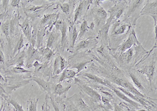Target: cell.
Wrapping results in <instances>:
<instances>
[{"mask_svg": "<svg viewBox=\"0 0 157 111\" xmlns=\"http://www.w3.org/2000/svg\"><path fill=\"white\" fill-rule=\"evenodd\" d=\"M64 111H91L89 106L83 100L80 95L75 94L72 97L67 98Z\"/></svg>", "mask_w": 157, "mask_h": 111, "instance_id": "cell-1", "label": "cell"}, {"mask_svg": "<svg viewBox=\"0 0 157 111\" xmlns=\"http://www.w3.org/2000/svg\"><path fill=\"white\" fill-rule=\"evenodd\" d=\"M75 82L78 86V88L82 90V91L84 92L86 95H88V96L91 98V101H92L91 105L92 106V108L95 109L98 108V103H102V97L101 95H99L97 91L92 89V88L82 83L78 79H75Z\"/></svg>", "mask_w": 157, "mask_h": 111, "instance_id": "cell-2", "label": "cell"}, {"mask_svg": "<svg viewBox=\"0 0 157 111\" xmlns=\"http://www.w3.org/2000/svg\"><path fill=\"white\" fill-rule=\"evenodd\" d=\"M155 61H152L150 65H147L141 70H138V72L141 74L145 75L148 78L150 87H151L152 83L155 73Z\"/></svg>", "mask_w": 157, "mask_h": 111, "instance_id": "cell-3", "label": "cell"}, {"mask_svg": "<svg viewBox=\"0 0 157 111\" xmlns=\"http://www.w3.org/2000/svg\"><path fill=\"white\" fill-rule=\"evenodd\" d=\"M111 90L114 92V93L117 95L118 97L120 98H121L122 100L125 101L126 102L130 104V106L135 108L136 109H139V108L142 106L141 104H139L137 102H135L134 101L131 100L129 98L125 95V94H124L120 90L117 89V88H115L114 86H112V87L111 88Z\"/></svg>", "mask_w": 157, "mask_h": 111, "instance_id": "cell-4", "label": "cell"}, {"mask_svg": "<svg viewBox=\"0 0 157 111\" xmlns=\"http://www.w3.org/2000/svg\"><path fill=\"white\" fill-rule=\"evenodd\" d=\"M83 76L84 77H86L89 78V79H91L92 81H94L95 83H98L100 84H103L104 86L108 87L111 89L112 87V84L109 82V81H107L106 79H104L103 78H101L100 77H98L97 76L94 75L93 74H91L90 73H83Z\"/></svg>", "mask_w": 157, "mask_h": 111, "instance_id": "cell-5", "label": "cell"}, {"mask_svg": "<svg viewBox=\"0 0 157 111\" xmlns=\"http://www.w3.org/2000/svg\"><path fill=\"white\" fill-rule=\"evenodd\" d=\"M20 26L21 27L24 34H25V36H26V37L28 40L29 41H31L32 38V29H31V27H30L29 20H25L22 23V25H20Z\"/></svg>", "mask_w": 157, "mask_h": 111, "instance_id": "cell-6", "label": "cell"}, {"mask_svg": "<svg viewBox=\"0 0 157 111\" xmlns=\"http://www.w3.org/2000/svg\"><path fill=\"white\" fill-rule=\"evenodd\" d=\"M56 28L61 31L62 38H61V45H64L67 39V25L63 21H58L56 25Z\"/></svg>", "mask_w": 157, "mask_h": 111, "instance_id": "cell-7", "label": "cell"}, {"mask_svg": "<svg viewBox=\"0 0 157 111\" xmlns=\"http://www.w3.org/2000/svg\"><path fill=\"white\" fill-rule=\"evenodd\" d=\"M78 73L75 70L71 69L66 68L63 70L60 78L59 79V83H61L63 81H65L66 79H70L73 78L75 77L76 74Z\"/></svg>", "mask_w": 157, "mask_h": 111, "instance_id": "cell-8", "label": "cell"}, {"mask_svg": "<svg viewBox=\"0 0 157 111\" xmlns=\"http://www.w3.org/2000/svg\"><path fill=\"white\" fill-rule=\"evenodd\" d=\"M33 81H35L36 83L39 84L40 87H41L43 89L46 91L50 92L52 90V84L48 82H47L46 81L40 79L39 78L36 77H33L32 78Z\"/></svg>", "mask_w": 157, "mask_h": 111, "instance_id": "cell-9", "label": "cell"}, {"mask_svg": "<svg viewBox=\"0 0 157 111\" xmlns=\"http://www.w3.org/2000/svg\"><path fill=\"white\" fill-rule=\"evenodd\" d=\"M129 75L130 76L131 79L132 80V82L135 84V86L139 90L143 91H145L146 89H145L144 86H143L141 81H139V79L138 78V77L136 76L134 73L132 72H129Z\"/></svg>", "mask_w": 157, "mask_h": 111, "instance_id": "cell-10", "label": "cell"}, {"mask_svg": "<svg viewBox=\"0 0 157 111\" xmlns=\"http://www.w3.org/2000/svg\"><path fill=\"white\" fill-rule=\"evenodd\" d=\"M134 42V40L132 39V36L129 37L127 39V40L124 42V43L121 45V47H120L119 48V51L121 53H124V52L128 50L129 49H130L132 47V44Z\"/></svg>", "mask_w": 157, "mask_h": 111, "instance_id": "cell-11", "label": "cell"}, {"mask_svg": "<svg viewBox=\"0 0 157 111\" xmlns=\"http://www.w3.org/2000/svg\"><path fill=\"white\" fill-rule=\"evenodd\" d=\"M71 88V86H69L67 87H63L62 84H58L56 86L55 88V93L58 95H62L64 93H66Z\"/></svg>", "mask_w": 157, "mask_h": 111, "instance_id": "cell-12", "label": "cell"}, {"mask_svg": "<svg viewBox=\"0 0 157 111\" xmlns=\"http://www.w3.org/2000/svg\"><path fill=\"white\" fill-rule=\"evenodd\" d=\"M132 56H133V49L132 48H130L128 50L126 51V52L123 53V54L121 56V60L125 63H129L131 59H132Z\"/></svg>", "mask_w": 157, "mask_h": 111, "instance_id": "cell-13", "label": "cell"}, {"mask_svg": "<svg viewBox=\"0 0 157 111\" xmlns=\"http://www.w3.org/2000/svg\"><path fill=\"white\" fill-rule=\"evenodd\" d=\"M1 29L4 34L6 36V39L8 40L9 38L10 32V22L9 21L5 22L1 26Z\"/></svg>", "mask_w": 157, "mask_h": 111, "instance_id": "cell-14", "label": "cell"}, {"mask_svg": "<svg viewBox=\"0 0 157 111\" xmlns=\"http://www.w3.org/2000/svg\"><path fill=\"white\" fill-rule=\"evenodd\" d=\"M38 99H30L28 103V111H37Z\"/></svg>", "mask_w": 157, "mask_h": 111, "instance_id": "cell-15", "label": "cell"}, {"mask_svg": "<svg viewBox=\"0 0 157 111\" xmlns=\"http://www.w3.org/2000/svg\"><path fill=\"white\" fill-rule=\"evenodd\" d=\"M7 100L10 104H12L14 106V108L16 111H25L23 108H22V106L14 99H13L11 98H7Z\"/></svg>", "mask_w": 157, "mask_h": 111, "instance_id": "cell-16", "label": "cell"}, {"mask_svg": "<svg viewBox=\"0 0 157 111\" xmlns=\"http://www.w3.org/2000/svg\"><path fill=\"white\" fill-rule=\"evenodd\" d=\"M84 1L81 2L79 5L77 7V9L75 11V19H74L75 22L78 19L79 16L82 14V11L84 7Z\"/></svg>", "mask_w": 157, "mask_h": 111, "instance_id": "cell-17", "label": "cell"}, {"mask_svg": "<svg viewBox=\"0 0 157 111\" xmlns=\"http://www.w3.org/2000/svg\"><path fill=\"white\" fill-rule=\"evenodd\" d=\"M61 72L60 69V59L59 56L56 58L55 63H54V74H59Z\"/></svg>", "mask_w": 157, "mask_h": 111, "instance_id": "cell-18", "label": "cell"}, {"mask_svg": "<svg viewBox=\"0 0 157 111\" xmlns=\"http://www.w3.org/2000/svg\"><path fill=\"white\" fill-rule=\"evenodd\" d=\"M88 25H87V22L86 20H84L82 25L81 26L80 31V34L78 35V39L81 38L82 36L84 35L85 32L88 30Z\"/></svg>", "mask_w": 157, "mask_h": 111, "instance_id": "cell-19", "label": "cell"}, {"mask_svg": "<svg viewBox=\"0 0 157 111\" xmlns=\"http://www.w3.org/2000/svg\"><path fill=\"white\" fill-rule=\"evenodd\" d=\"M56 36L55 34L52 33L50 36H49L47 40V47L48 48H50L54 45V43L55 42L56 39Z\"/></svg>", "mask_w": 157, "mask_h": 111, "instance_id": "cell-20", "label": "cell"}, {"mask_svg": "<svg viewBox=\"0 0 157 111\" xmlns=\"http://www.w3.org/2000/svg\"><path fill=\"white\" fill-rule=\"evenodd\" d=\"M92 41L90 40H85L82 41L78 43L77 46V49H82V48H84L86 47H89L90 45H91Z\"/></svg>", "mask_w": 157, "mask_h": 111, "instance_id": "cell-21", "label": "cell"}, {"mask_svg": "<svg viewBox=\"0 0 157 111\" xmlns=\"http://www.w3.org/2000/svg\"><path fill=\"white\" fill-rule=\"evenodd\" d=\"M24 38L23 35H21V37H20V39L18 40L17 44L16 45V47L15 48L14 51V53H16L17 52H19L21 49L24 46Z\"/></svg>", "mask_w": 157, "mask_h": 111, "instance_id": "cell-22", "label": "cell"}, {"mask_svg": "<svg viewBox=\"0 0 157 111\" xmlns=\"http://www.w3.org/2000/svg\"><path fill=\"white\" fill-rule=\"evenodd\" d=\"M71 36L72 45V46H74L78 37V31H77V28L75 27V26H74L72 29Z\"/></svg>", "mask_w": 157, "mask_h": 111, "instance_id": "cell-23", "label": "cell"}, {"mask_svg": "<svg viewBox=\"0 0 157 111\" xmlns=\"http://www.w3.org/2000/svg\"><path fill=\"white\" fill-rule=\"evenodd\" d=\"M127 25H123L120 26L118 27L117 29H115L114 31V34L115 35H118V34H123L125 32L126 29Z\"/></svg>", "mask_w": 157, "mask_h": 111, "instance_id": "cell-24", "label": "cell"}, {"mask_svg": "<svg viewBox=\"0 0 157 111\" xmlns=\"http://www.w3.org/2000/svg\"><path fill=\"white\" fill-rule=\"evenodd\" d=\"M14 72L17 73H30V71L27 70H25L24 68H22L21 67H16L14 68Z\"/></svg>", "mask_w": 157, "mask_h": 111, "instance_id": "cell-25", "label": "cell"}, {"mask_svg": "<svg viewBox=\"0 0 157 111\" xmlns=\"http://www.w3.org/2000/svg\"><path fill=\"white\" fill-rule=\"evenodd\" d=\"M44 6H30L29 7L26 9L27 11H30V12H36L37 10H40L41 9L44 8Z\"/></svg>", "mask_w": 157, "mask_h": 111, "instance_id": "cell-26", "label": "cell"}, {"mask_svg": "<svg viewBox=\"0 0 157 111\" xmlns=\"http://www.w3.org/2000/svg\"><path fill=\"white\" fill-rule=\"evenodd\" d=\"M42 107L41 111H50V107L48 104V97L47 96L46 97L45 99V102L44 103Z\"/></svg>", "mask_w": 157, "mask_h": 111, "instance_id": "cell-27", "label": "cell"}, {"mask_svg": "<svg viewBox=\"0 0 157 111\" xmlns=\"http://www.w3.org/2000/svg\"><path fill=\"white\" fill-rule=\"evenodd\" d=\"M60 7L61 9H62V11H63L64 13H66L67 14H69L70 12V6L69 5H68V4H63L62 5H61Z\"/></svg>", "mask_w": 157, "mask_h": 111, "instance_id": "cell-28", "label": "cell"}, {"mask_svg": "<svg viewBox=\"0 0 157 111\" xmlns=\"http://www.w3.org/2000/svg\"><path fill=\"white\" fill-rule=\"evenodd\" d=\"M113 109L112 111H124L123 106L121 105H118V104L114 103V106H113Z\"/></svg>", "mask_w": 157, "mask_h": 111, "instance_id": "cell-29", "label": "cell"}, {"mask_svg": "<svg viewBox=\"0 0 157 111\" xmlns=\"http://www.w3.org/2000/svg\"><path fill=\"white\" fill-rule=\"evenodd\" d=\"M50 98V103L52 104V106H53L55 111H61L60 109H59L58 106H57V104L56 103L54 99L52 98Z\"/></svg>", "mask_w": 157, "mask_h": 111, "instance_id": "cell-30", "label": "cell"}, {"mask_svg": "<svg viewBox=\"0 0 157 111\" xmlns=\"http://www.w3.org/2000/svg\"><path fill=\"white\" fill-rule=\"evenodd\" d=\"M21 1L20 0H13L11 1V6L13 7H18Z\"/></svg>", "mask_w": 157, "mask_h": 111, "instance_id": "cell-31", "label": "cell"}, {"mask_svg": "<svg viewBox=\"0 0 157 111\" xmlns=\"http://www.w3.org/2000/svg\"><path fill=\"white\" fill-rule=\"evenodd\" d=\"M5 61V57L3 53L2 52L1 49L0 48V62L1 63L4 64Z\"/></svg>", "mask_w": 157, "mask_h": 111, "instance_id": "cell-32", "label": "cell"}, {"mask_svg": "<svg viewBox=\"0 0 157 111\" xmlns=\"http://www.w3.org/2000/svg\"><path fill=\"white\" fill-rule=\"evenodd\" d=\"M147 111V110H146V109H139L138 110V111Z\"/></svg>", "mask_w": 157, "mask_h": 111, "instance_id": "cell-33", "label": "cell"}, {"mask_svg": "<svg viewBox=\"0 0 157 111\" xmlns=\"http://www.w3.org/2000/svg\"><path fill=\"white\" fill-rule=\"evenodd\" d=\"M1 42H2V40H1V39L0 38V43H1Z\"/></svg>", "mask_w": 157, "mask_h": 111, "instance_id": "cell-34", "label": "cell"}, {"mask_svg": "<svg viewBox=\"0 0 157 111\" xmlns=\"http://www.w3.org/2000/svg\"><path fill=\"white\" fill-rule=\"evenodd\" d=\"M9 111H10V109H9Z\"/></svg>", "mask_w": 157, "mask_h": 111, "instance_id": "cell-35", "label": "cell"}, {"mask_svg": "<svg viewBox=\"0 0 157 111\" xmlns=\"http://www.w3.org/2000/svg\"><path fill=\"white\" fill-rule=\"evenodd\" d=\"M15 111H16V110H15Z\"/></svg>", "mask_w": 157, "mask_h": 111, "instance_id": "cell-36", "label": "cell"}]
</instances>
